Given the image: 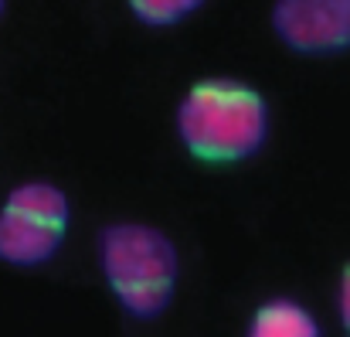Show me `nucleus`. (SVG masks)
<instances>
[{
  "mask_svg": "<svg viewBox=\"0 0 350 337\" xmlns=\"http://www.w3.org/2000/svg\"><path fill=\"white\" fill-rule=\"evenodd\" d=\"M177 136L204 164H238L265 147L269 106L245 82L204 79L177 106Z\"/></svg>",
  "mask_w": 350,
  "mask_h": 337,
  "instance_id": "f257e3e1",
  "label": "nucleus"
},
{
  "mask_svg": "<svg viewBox=\"0 0 350 337\" xmlns=\"http://www.w3.org/2000/svg\"><path fill=\"white\" fill-rule=\"evenodd\" d=\"M99 262L119 307L133 321H157L177 290L180 259L174 242L143 222H116L99 232Z\"/></svg>",
  "mask_w": 350,
  "mask_h": 337,
  "instance_id": "f03ea898",
  "label": "nucleus"
},
{
  "mask_svg": "<svg viewBox=\"0 0 350 337\" xmlns=\"http://www.w3.org/2000/svg\"><path fill=\"white\" fill-rule=\"evenodd\" d=\"M68 198L48 181H27L14 188L0 208V259L21 269H34L55 259L68 232Z\"/></svg>",
  "mask_w": 350,
  "mask_h": 337,
  "instance_id": "7ed1b4c3",
  "label": "nucleus"
},
{
  "mask_svg": "<svg viewBox=\"0 0 350 337\" xmlns=\"http://www.w3.org/2000/svg\"><path fill=\"white\" fill-rule=\"evenodd\" d=\"M272 31L299 55H337L350 48V0H275Z\"/></svg>",
  "mask_w": 350,
  "mask_h": 337,
  "instance_id": "20e7f679",
  "label": "nucleus"
},
{
  "mask_svg": "<svg viewBox=\"0 0 350 337\" xmlns=\"http://www.w3.org/2000/svg\"><path fill=\"white\" fill-rule=\"evenodd\" d=\"M248 334L252 337H320V324L296 300H269V303H262L255 310V317L248 324Z\"/></svg>",
  "mask_w": 350,
  "mask_h": 337,
  "instance_id": "39448f33",
  "label": "nucleus"
},
{
  "mask_svg": "<svg viewBox=\"0 0 350 337\" xmlns=\"http://www.w3.org/2000/svg\"><path fill=\"white\" fill-rule=\"evenodd\" d=\"M204 0H129V10L136 14V21L150 24V27H170L180 24L184 17H191Z\"/></svg>",
  "mask_w": 350,
  "mask_h": 337,
  "instance_id": "423d86ee",
  "label": "nucleus"
},
{
  "mask_svg": "<svg viewBox=\"0 0 350 337\" xmlns=\"http://www.w3.org/2000/svg\"><path fill=\"white\" fill-rule=\"evenodd\" d=\"M340 321H344V327L350 331V266L344 269V276H340Z\"/></svg>",
  "mask_w": 350,
  "mask_h": 337,
  "instance_id": "0eeeda50",
  "label": "nucleus"
},
{
  "mask_svg": "<svg viewBox=\"0 0 350 337\" xmlns=\"http://www.w3.org/2000/svg\"><path fill=\"white\" fill-rule=\"evenodd\" d=\"M0 14H3V0H0Z\"/></svg>",
  "mask_w": 350,
  "mask_h": 337,
  "instance_id": "6e6552de",
  "label": "nucleus"
}]
</instances>
